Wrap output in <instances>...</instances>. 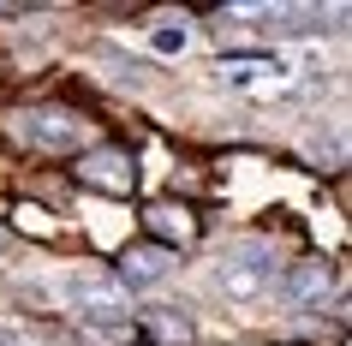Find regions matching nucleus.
<instances>
[{
	"instance_id": "f257e3e1",
	"label": "nucleus",
	"mask_w": 352,
	"mask_h": 346,
	"mask_svg": "<svg viewBox=\"0 0 352 346\" xmlns=\"http://www.w3.org/2000/svg\"><path fill=\"white\" fill-rule=\"evenodd\" d=\"M275 281H280V251H275V239H263V233L227 239L221 257H215V287L227 299H239V305L275 292Z\"/></svg>"
},
{
	"instance_id": "f03ea898",
	"label": "nucleus",
	"mask_w": 352,
	"mask_h": 346,
	"mask_svg": "<svg viewBox=\"0 0 352 346\" xmlns=\"http://www.w3.org/2000/svg\"><path fill=\"white\" fill-rule=\"evenodd\" d=\"M6 131H12L24 149H36V155H66V149H84L90 113L72 108V102H36V108L6 113Z\"/></svg>"
},
{
	"instance_id": "7ed1b4c3",
	"label": "nucleus",
	"mask_w": 352,
	"mask_h": 346,
	"mask_svg": "<svg viewBox=\"0 0 352 346\" xmlns=\"http://www.w3.org/2000/svg\"><path fill=\"white\" fill-rule=\"evenodd\" d=\"M60 305L78 310L84 323H120L131 316V292L113 281V274H96V269H72L60 281Z\"/></svg>"
},
{
	"instance_id": "20e7f679",
	"label": "nucleus",
	"mask_w": 352,
	"mask_h": 346,
	"mask_svg": "<svg viewBox=\"0 0 352 346\" xmlns=\"http://www.w3.org/2000/svg\"><path fill=\"white\" fill-rule=\"evenodd\" d=\"M72 180L102 191V197H131L138 191V155L126 144H90V149H78Z\"/></svg>"
},
{
	"instance_id": "39448f33",
	"label": "nucleus",
	"mask_w": 352,
	"mask_h": 346,
	"mask_svg": "<svg viewBox=\"0 0 352 346\" xmlns=\"http://www.w3.org/2000/svg\"><path fill=\"white\" fill-rule=\"evenodd\" d=\"M144 239H149V245H162V251L191 245V239H197V209H191V203H173V197L144 203Z\"/></svg>"
},
{
	"instance_id": "423d86ee",
	"label": "nucleus",
	"mask_w": 352,
	"mask_h": 346,
	"mask_svg": "<svg viewBox=\"0 0 352 346\" xmlns=\"http://www.w3.org/2000/svg\"><path fill=\"white\" fill-rule=\"evenodd\" d=\"M167 274H173V251L149 245V239L126 245V251H120V263H113V281H120L126 292H149V287H162Z\"/></svg>"
},
{
	"instance_id": "0eeeda50",
	"label": "nucleus",
	"mask_w": 352,
	"mask_h": 346,
	"mask_svg": "<svg viewBox=\"0 0 352 346\" xmlns=\"http://www.w3.org/2000/svg\"><path fill=\"white\" fill-rule=\"evenodd\" d=\"M329 287H334V269L322 263V257H298V263H287L280 281H275V292L287 299V305H298V310L322 305V292H329Z\"/></svg>"
},
{
	"instance_id": "6e6552de",
	"label": "nucleus",
	"mask_w": 352,
	"mask_h": 346,
	"mask_svg": "<svg viewBox=\"0 0 352 346\" xmlns=\"http://www.w3.org/2000/svg\"><path fill=\"white\" fill-rule=\"evenodd\" d=\"M149 346H197V323H191L186 305H144L138 310Z\"/></svg>"
},
{
	"instance_id": "1a4fd4ad",
	"label": "nucleus",
	"mask_w": 352,
	"mask_h": 346,
	"mask_svg": "<svg viewBox=\"0 0 352 346\" xmlns=\"http://www.w3.org/2000/svg\"><path fill=\"white\" fill-rule=\"evenodd\" d=\"M263 78H287V60L280 54H233L221 60V84H233V90H251V84H263Z\"/></svg>"
},
{
	"instance_id": "9d476101",
	"label": "nucleus",
	"mask_w": 352,
	"mask_h": 346,
	"mask_svg": "<svg viewBox=\"0 0 352 346\" xmlns=\"http://www.w3.org/2000/svg\"><path fill=\"white\" fill-rule=\"evenodd\" d=\"M186 42H191L186 24H162V30H155V48H162V54H186Z\"/></svg>"
},
{
	"instance_id": "9b49d317",
	"label": "nucleus",
	"mask_w": 352,
	"mask_h": 346,
	"mask_svg": "<svg viewBox=\"0 0 352 346\" xmlns=\"http://www.w3.org/2000/svg\"><path fill=\"white\" fill-rule=\"evenodd\" d=\"M0 245H6V221H0Z\"/></svg>"
},
{
	"instance_id": "f8f14e48",
	"label": "nucleus",
	"mask_w": 352,
	"mask_h": 346,
	"mask_svg": "<svg viewBox=\"0 0 352 346\" xmlns=\"http://www.w3.org/2000/svg\"><path fill=\"white\" fill-rule=\"evenodd\" d=\"M0 346H12V340H6V334H0Z\"/></svg>"
}]
</instances>
